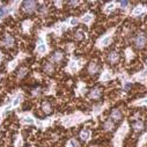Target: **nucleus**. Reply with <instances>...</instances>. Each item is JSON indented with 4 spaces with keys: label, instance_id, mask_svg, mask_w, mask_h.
<instances>
[{
    "label": "nucleus",
    "instance_id": "1",
    "mask_svg": "<svg viewBox=\"0 0 147 147\" xmlns=\"http://www.w3.org/2000/svg\"><path fill=\"white\" fill-rule=\"evenodd\" d=\"M130 130V126H129V123L126 121L123 122L122 126L118 129V131L116 132L114 139H113V144H114V147H122V144H123V140L125 138V136L127 134Z\"/></svg>",
    "mask_w": 147,
    "mask_h": 147
},
{
    "label": "nucleus",
    "instance_id": "2",
    "mask_svg": "<svg viewBox=\"0 0 147 147\" xmlns=\"http://www.w3.org/2000/svg\"><path fill=\"white\" fill-rule=\"evenodd\" d=\"M85 119H86V116H84L80 113H76L74 115L64 117L61 119V124L65 125L66 127H68V126H72V125H74V124H78V123H80V122H82Z\"/></svg>",
    "mask_w": 147,
    "mask_h": 147
},
{
    "label": "nucleus",
    "instance_id": "3",
    "mask_svg": "<svg viewBox=\"0 0 147 147\" xmlns=\"http://www.w3.org/2000/svg\"><path fill=\"white\" fill-rule=\"evenodd\" d=\"M129 82L130 84L131 82H140V84L147 86V60H146V65H145L144 69L140 71L139 73H136V74H133L130 78Z\"/></svg>",
    "mask_w": 147,
    "mask_h": 147
},
{
    "label": "nucleus",
    "instance_id": "4",
    "mask_svg": "<svg viewBox=\"0 0 147 147\" xmlns=\"http://www.w3.org/2000/svg\"><path fill=\"white\" fill-rule=\"evenodd\" d=\"M114 31H115V29H113L111 31H109L105 36H103V37L97 42V48H105V47H108L109 44H111Z\"/></svg>",
    "mask_w": 147,
    "mask_h": 147
},
{
    "label": "nucleus",
    "instance_id": "5",
    "mask_svg": "<svg viewBox=\"0 0 147 147\" xmlns=\"http://www.w3.org/2000/svg\"><path fill=\"white\" fill-rule=\"evenodd\" d=\"M147 43V37H146V35L144 32H139L137 35V37L134 40V44L137 47V49H144L145 45Z\"/></svg>",
    "mask_w": 147,
    "mask_h": 147
},
{
    "label": "nucleus",
    "instance_id": "6",
    "mask_svg": "<svg viewBox=\"0 0 147 147\" xmlns=\"http://www.w3.org/2000/svg\"><path fill=\"white\" fill-rule=\"evenodd\" d=\"M22 7H23V11L28 14H31L36 11V8H37V3L36 1H31V0H29V1H23L22 3Z\"/></svg>",
    "mask_w": 147,
    "mask_h": 147
},
{
    "label": "nucleus",
    "instance_id": "7",
    "mask_svg": "<svg viewBox=\"0 0 147 147\" xmlns=\"http://www.w3.org/2000/svg\"><path fill=\"white\" fill-rule=\"evenodd\" d=\"M36 52H37L40 56H43L48 52V45H47V43L44 42V40L42 37L38 40L37 47H36Z\"/></svg>",
    "mask_w": 147,
    "mask_h": 147
},
{
    "label": "nucleus",
    "instance_id": "8",
    "mask_svg": "<svg viewBox=\"0 0 147 147\" xmlns=\"http://www.w3.org/2000/svg\"><path fill=\"white\" fill-rule=\"evenodd\" d=\"M145 13H147V6H144V5H137V6L133 8V11L131 12V15H132L133 18H138V16L145 14Z\"/></svg>",
    "mask_w": 147,
    "mask_h": 147
},
{
    "label": "nucleus",
    "instance_id": "9",
    "mask_svg": "<svg viewBox=\"0 0 147 147\" xmlns=\"http://www.w3.org/2000/svg\"><path fill=\"white\" fill-rule=\"evenodd\" d=\"M79 68H80L79 61L77 59H71V61L68 63V66H67V71L73 74V73H77L79 71Z\"/></svg>",
    "mask_w": 147,
    "mask_h": 147
},
{
    "label": "nucleus",
    "instance_id": "10",
    "mask_svg": "<svg viewBox=\"0 0 147 147\" xmlns=\"http://www.w3.org/2000/svg\"><path fill=\"white\" fill-rule=\"evenodd\" d=\"M114 78H115V76L113 74V72H110L109 69H104V72H102V76H101L100 80H101V82H107Z\"/></svg>",
    "mask_w": 147,
    "mask_h": 147
},
{
    "label": "nucleus",
    "instance_id": "11",
    "mask_svg": "<svg viewBox=\"0 0 147 147\" xmlns=\"http://www.w3.org/2000/svg\"><path fill=\"white\" fill-rule=\"evenodd\" d=\"M21 123L26 124V125H32V124H36V121H35V118L31 115H26V116L22 117Z\"/></svg>",
    "mask_w": 147,
    "mask_h": 147
},
{
    "label": "nucleus",
    "instance_id": "12",
    "mask_svg": "<svg viewBox=\"0 0 147 147\" xmlns=\"http://www.w3.org/2000/svg\"><path fill=\"white\" fill-rule=\"evenodd\" d=\"M108 60H109V63H111V64H117L118 60H119L118 53L115 52V51H114V52H110L109 56H108Z\"/></svg>",
    "mask_w": 147,
    "mask_h": 147
},
{
    "label": "nucleus",
    "instance_id": "13",
    "mask_svg": "<svg viewBox=\"0 0 147 147\" xmlns=\"http://www.w3.org/2000/svg\"><path fill=\"white\" fill-rule=\"evenodd\" d=\"M63 57H64V55H63L61 51H55L53 55H52V57H51V61H53V63H59V61L63 60Z\"/></svg>",
    "mask_w": 147,
    "mask_h": 147
},
{
    "label": "nucleus",
    "instance_id": "14",
    "mask_svg": "<svg viewBox=\"0 0 147 147\" xmlns=\"http://www.w3.org/2000/svg\"><path fill=\"white\" fill-rule=\"evenodd\" d=\"M90 137H92V132H90V130H88V129H85V130H82V131L80 132V138H81L84 141H88V140L90 139Z\"/></svg>",
    "mask_w": 147,
    "mask_h": 147
},
{
    "label": "nucleus",
    "instance_id": "15",
    "mask_svg": "<svg viewBox=\"0 0 147 147\" xmlns=\"http://www.w3.org/2000/svg\"><path fill=\"white\" fill-rule=\"evenodd\" d=\"M131 105H133V107H147V96H145V97H142V98H139V100L132 102Z\"/></svg>",
    "mask_w": 147,
    "mask_h": 147
},
{
    "label": "nucleus",
    "instance_id": "16",
    "mask_svg": "<svg viewBox=\"0 0 147 147\" xmlns=\"http://www.w3.org/2000/svg\"><path fill=\"white\" fill-rule=\"evenodd\" d=\"M88 72L89 74H96V73L98 72V65L96 61H92L88 66Z\"/></svg>",
    "mask_w": 147,
    "mask_h": 147
},
{
    "label": "nucleus",
    "instance_id": "17",
    "mask_svg": "<svg viewBox=\"0 0 147 147\" xmlns=\"http://www.w3.org/2000/svg\"><path fill=\"white\" fill-rule=\"evenodd\" d=\"M101 97V89L100 88H94L90 90V94H89V98H93V100H97Z\"/></svg>",
    "mask_w": 147,
    "mask_h": 147
},
{
    "label": "nucleus",
    "instance_id": "18",
    "mask_svg": "<svg viewBox=\"0 0 147 147\" xmlns=\"http://www.w3.org/2000/svg\"><path fill=\"white\" fill-rule=\"evenodd\" d=\"M9 12H11V7H8V6H1L0 7V20L4 19L5 16H7L9 14Z\"/></svg>",
    "mask_w": 147,
    "mask_h": 147
},
{
    "label": "nucleus",
    "instance_id": "19",
    "mask_svg": "<svg viewBox=\"0 0 147 147\" xmlns=\"http://www.w3.org/2000/svg\"><path fill=\"white\" fill-rule=\"evenodd\" d=\"M146 144H147V131L144 134H141V137H139V141L137 144V147H144Z\"/></svg>",
    "mask_w": 147,
    "mask_h": 147
},
{
    "label": "nucleus",
    "instance_id": "20",
    "mask_svg": "<svg viewBox=\"0 0 147 147\" xmlns=\"http://www.w3.org/2000/svg\"><path fill=\"white\" fill-rule=\"evenodd\" d=\"M93 20H94V15L90 14V13H87L86 15H84V16L81 18V21H82L84 23H86V24H90V23L93 22Z\"/></svg>",
    "mask_w": 147,
    "mask_h": 147
},
{
    "label": "nucleus",
    "instance_id": "21",
    "mask_svg": "<svg viewBox=\"0 0 147 147\" xmlns=\"http://www.w3.org/2000/svg\"><path fill=\"white\" fill-rule=\"evenodd\" d=\"M116 6H117V4L115 3V1H113V3H109V4H107L105 5V7H104V13H107V14H109L110 12H113L115 8H116Z\"/></svg>",
    "mask_w": 147,
    "mask_h": 147
},
{
    "label": "nucleus",
    "instance_id": "22",
    "mask_svg": "<svg viewBox=\"0 0 147 147\" xmlns=\"http://www.w3.org/2000/svg\"><path fill=\"white\" fill-rule=\"evenodd\" d=\"M110 117H111L114 121H119L122 118V113L119 111L118 109H114L111 111V115H110Z\"/></svg>",
    "mask_w": 147,
    "mask_h": 147
},
{
    "label": "nucleus",
    "instance_id": "23",
    "mask_svg": "<svg viewBox=\"0 0 147 147\" xmlns=\"http://www.w3.org/2000/svg\"><path fill=\"white\" fill-rule=\"evenodd\" d=\"M14 44V38L12 37L11 35H7L5 37V41H4V45L7 47V48H12Z\"/></svg>",
    "mask_w": 147,
    "mask_h": 147
},
{
    "label": "nucleus",
    "instance_id": "24",
    "mask_svg": "<svg viewBox=\"0 0 147 147\" xmlns=\"http://www.w3.org/2000/svg\"><path fill=\"white\" fill-rule=\"evenodd\" d=\"M103 127H104V130H105V131H113V130H114V127H115L114 122H113L111 119H108V121H105V122H104Z\"/></svg>",
    "mask_w": 147,
    "mask_h": 147
},
{
    "label": "nucleus",
    "instance_id": "25",
    "mask_svg": "<svg viewBox=\"0 0 147 147\" xmlns=\"http://www.w3.org/2000/svg\"><path fill=\"white\" fill-rule=\"evenodd\" d=\"M125 57H126V63H130L134 58V53H133V51H132L131 48H127L125 50Z\"/></svg>",
    "mask_w": 147,
    "mask_h": 147
},
{
    "label": "nucleus",
    "instance_id": "26",
    "mask_svg": "<svg viewBox=\"0 0 147 147\" xmlns=\"http://www.w3.org/2000/svg\"><path fill=\"white\" fill-rule=\"evenodd\" d=\"M42 109H43V111L47 114V115H49L51 111H52V108H51V104L49 103V102H43L42 103Z\"/></svg>",
    "mask_w": 147,
    "mask_h": 147
},
{
    "label": "nucleus",
    "instance_id": "27",
    "mask_svg": "<svg viewBox=\"0 0 147 147\" xmlns=\"http://www.w3.org/2000/svg\"><path fill=\"white\" fill-rule=\"evenodd\" d=\"M53 71H55V66H53L52 63H47L44 65V72L45 73H48V74H51Z\"/></svg>",
    "mask_w": 147,
    "mask_h": 147
},
{
    "label": "nucleus",
    "instance_id": "28",
    "mask_svg": "<svg viewBox=\"0 0 147 147\" xmlns=\"http://www.w3.org/2000/svg\"><path fill=\"white\" fill-rule=\"evenodd\" d=\"M132 127L136 131H141L144 129V122L142 121H137V122H134V124L132 125Z\"/></svg>",
    "mask_w": 147,
    "mask_h": 147
},
{
    "label": "nucleus",
    "instance_id": "29",
    "mask_svg": "<svg viewBox=\"0 0 147 147\" xmlns=\"http://www.w3.org/2000/svg\"><path fill=\"white\" fill-rule=\"evenodd\" d=\"M80 146V144H79V141L77 140V139H69L68 140V142H67V147H79Z\"/></svg>",
    "mask_w": 147,
    "mask_h": 147
},
{
    "label": "nucleus",
    "instance_id": "30",
    "mask_svg": "<svg viewBox=\"0 0 147 147\" xmlns=\"http://www.w3.org/2000/svg\"><path fill=\"white\" fill-rule=\"evenodd\" d=\"M21 100H22V95L20 94V95H18V96H15L14 97V100H13V102H12V105L15 108V107H19V104L21 103Z\"/></svg>",
    "mask_w": 147,
    "mask_h": 147
},
{
    "label": "nucleus",
    "instance_id": "31",
    "mask_svg": "<svg viewBox=\"0 0 147 147\" xmlns=\"http://www.w3.org/2000/svg\"><path fill=\"white\" fill-rule=\"evenodd\" d=\"M74 38H76L77 41H81V40H84V38H85V32H84L82 30L77 31L76 35H74Z\"/></svg>",
    "mask_w": 147,
    "mask_h": 147
},
{
    "label": "nucleus",
    "instance_id": "32",
    "mask_svg": "<svg viewBox=\"0 0 147 147\" xmlns=\"http://www.w3.org/2000/svg\"><path fill=\"white\" fill-rule=\"evenodd\" d=\"M102 110H103V105H102V104H96V105L93 107V113H94V115L100 114Z\"/></svg>",
    "mask_w": 147,
    "mask_h": 147
},
{
    "label": "nucleus",
    "instance_id": "33",
    "mask_svg": "<svg viewBox=\"0 0 147 147\" xmlns=\"http://www.w3.org/2000/svg\"><path fill=\"white\" fill-rule=\"evenodd\" d=\"M85 93H86V86H85L82 82H79V86H78V94L84 95Z\"/></svg>",
    "mask_w": 147,
    "mask_h": 147
},
{
    "label": "nucleus",
    "instance_id": "34",
    "mask_svg": "<svg viewBox=\"0 0 147 147\" xmlns=\"http://www.w3.org/2000/svg\"><path fill=\"white\" fill-rule=\"evenodd\" d=\"M78 23H79V20L76 19V18H71L68 20V26L69 27H76V26H78Z\"/></svg>",
    "mask_w": 147,
    "mask_h": 147
},
{
    "label": "nucleus",
    "instance_id": "35",
    "mask_svg": "<svg viewBox=\"0 0 147 147\" xmlns=\"http://www.w3.org/2000/svg\"><path fill=\"white\" fill-rule=\"evenodd\" d=\"M122 9H124V11H126L127 8H129V6H130V3L129 1H119L118 4H117Z\"/></svg>",
    "mask_w": 147,
    "mask_h": 147
},
{
    "label": "nucleus",
    "instance_id": "36",
    "mask_svg": "<svg viewBox=\"0 0 147 147\" xmlns=\"http://www.w3.org/2000/svg\"><path fill=\"white\" fill-rule=\"evenodd\" d=\"M27 72H28V69L26 68V67H22L20 71H19V74H18V79H22L26 74H27Z\"/></svg>",
    "mask_w": 147,
    "mask_h": 147
},
{
    "label": "nucleus",
    "instance_id": "37",
    "mask_svg": "<svg viewBox=\"0 0 147 147\" xmlns=\"http://www.w3.org/2000/svg\"><path fill=\"white\" fill-rule=\"evenodd\" d=\"M31 24H32L31 21H29V20H28V21H24V22H23V30H24V31H28V30L30 29Z\"/></svg>",
    "mask_w": 147,
    "mask_h": 147
},
{
    "label": "nucleus",
    "instance_id": "38",
    "mask_svg": "<svg viewBox=\"0 0 147 147\" xmlns=\"http://www.w3.org/2000/svg\"><path fill=\"white\" fill-rule=\"evenodd\" d=\"M41 90H42V89H41L40 87H37V88L32 89V92H31L32 96H35V97H36V96H40V95H41Z\"/></svg>",
    "mask_w": 147,
    "mask_h": 147
},
{
    "label": "nucleus",
    "instance_id": "39",
    "mask_svg": "<svg viewBox=\"0 0 147 147\" xmlns=\"http://www.w3.org/2000/svg\"><path fill=\"white\" fill-rule=\"evenodd\" d=\"M48 14V7H42V9H41V15L42 16H45Z\"/></svg>",
    "mask_w": 147,
    "mask_h": 147
},
{
    "label": "nucleus",
    "instance_id": "40",
    "mask_svg": "<svg viewBox=\"0 0 147 147\" xmlns=\"http://www.w3.org/2000/svg\"><path fill=\"white\" fill-rule=\"evenodd\" d=\"M79 3L78 1H68V5H71V6H77Z\"/></svg>",
    "mask_w": 147,
    "mask_h": 147
},
{
    "label": "nucleus",
    "instance_id": "41",
    "mask_svg": "<svg viewBox=\"0 0 147 147\" xmlns=\"http://www.w3.org/2000/svg\"><path fill=\"white\" fill-rule=\"evenodd\" d=\"M15 66H16V60H14V61L11 64V66H9V69H13Z\"/></svg>",
    "mask_w": 147,
    "mask_h": 147
},
{
    "label": "nucleus",
    "instance_id": "42",
    "mask_svg": "<svg viewBox=\"0 0 147 147\" xmlns=\"http://www.w3.org/2000/svg\"><path fill=\"white\" fill-rule=\"evenodd\" d=\"M1 78H3V74H0V80H1Z\"/></svg>",
    "mask_w": 147,
    "mask_h": 147
}]
</instances>
